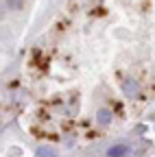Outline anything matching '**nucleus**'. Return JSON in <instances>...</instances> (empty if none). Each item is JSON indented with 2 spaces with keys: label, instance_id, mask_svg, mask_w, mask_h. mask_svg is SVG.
Wrapping results in <instances>:
<instances>
[{
  "label": "nucleus",
  "instance_id": "f257e3e1",
  "mask_svg": "<svg viewBox=\"0 0 155 157\" xmlns=\"http://www.w3.org/2000/svg\"><path fill=\"white\" fill-rule=\"evenodd\" d=\"M122 92H125L127 98H138V96H140V85H138V81L127 78V81L122 83Z\"/></svg>",
  "mask_w": 155,
  "mask_h": 157
},
{
  "label": "nucleus",
  "instance_id": "f03ea898",
  "mask_svg": "<svg viewBox=\"0 0 155 157\" xmlns=\"http://www.w3.org/2000/svg\"><path fill=\"white\" fill-rule=\"evenodd\" d=\"M129 146L127 144H114V146H109V151H107V157H125V155H129Z\"/></svg>",
  "mask_w": 155,
  "mask_h": 157
},
{
  "label": "nucleus",
  "instance_id": "7ed1b4c3",
  "mask_svg": "<svg viewBox=\"0 0 155 157\" xmlns=\"http://www.w3.org/2000/svg\"><path fill=\"white\" fill-rule=\"evenodd\" d=\"M96 120H99V124L107 127L111 122V111L109 109H99V113H96Z\"/></svg>",
  "mask_w": 155,
  "mask_h": 157
},
{
  "label": "nucleus",
  "instance_id": "20e7f679",
  "mask_svg": "<svg viewBox=\"0 0 155 157\" xmlns=\"http://www.w3.org/2000/svg\"><path fill=\"white\" fill-rule=\"evenodd\" d=\"M37 155H40V157H57L50 146H40V148H37Z\"/></svg>",
  "mask_w": 155,
  "mask_h": 157
},
{
  "label": "nucleus",
  "instance_id": "39448f33",
  "mask_svg": "<svg viewBox=\"0 0 155 157\" xmlns=\"http://www.w3.org/2000/svg\"><path fill=\"white\" fill-rule=\"evenodd\" d=\"M7 9H20V0H5Z\"/></svg>",
  "mask_w": 155,
  "mask_h": 157
}]
</instances>
